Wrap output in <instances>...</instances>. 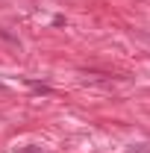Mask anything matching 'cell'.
I'll use <instances>...</instances> for the list:
<instances>
[{"label":"cell","mask_w":150,"mask_h":153,"mask_svg":"<svg viewBox=\"0 0 150 153\" xmlns=\"http://www.w3.org/2000/svg\"><path fill=\"white\" fill-rule=\"evenodd\" d=\"M27 153H41V150H27Z\"/></svg>","instance_id":"obj_2"},{"label":"cell","mask_w":150,"mask_h":153,"mask_svg":"<svg viewBox=\"0 0 150 153\" xmlns=\"http://www.w3.org/2000/svg\"><path fill=\"white\" fill-rule=\"evenodd\" d=\"M30 88L33 91H41V94H50V85H44V82H33L30 79Z\"/></svg>","instance_id":"obj_1"}]
</instances>
